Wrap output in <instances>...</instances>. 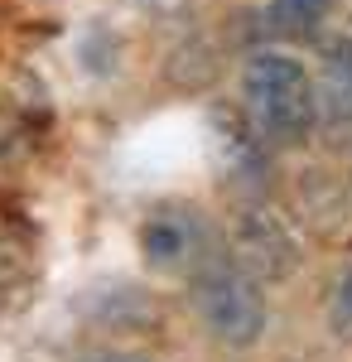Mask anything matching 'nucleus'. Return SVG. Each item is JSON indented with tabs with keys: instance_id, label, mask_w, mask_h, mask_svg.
Masks as SVG:
<instances>
[{
	"instance_id": "nucleus-8",
	"label": "nucleus",
	"mask_w": 352,
	"mask_h": 362,
	"mask_svg": "<svg viewBox=\"0 0 352 362\" xmlns=\"http://www.w3.org/2000/svg\"><path fill=\"white\" fill-rule=\"evenodd\" d=\"M107 362H150V358H136V353H111Z\"/></svg>"
},
{
	"instance_id": "nucleus-2",
	"label": "nucleus",
	"mask_w": 352,
	"mask_h": 362,
	"mask_svg": "<svg viewBox=\"0 0 352 362\" xmlns=\"http://www.w3.org/2000/svg\"><path fill=\"white\" fill-rule=\"evenodd\" d=\"M193 305L203 314L208 334L227 348H251L266 334V300L261 280L237 261H208L193 280Z\"/></svg>"
},
{
	"instance_id": "nucleus-3",
	"label": "nucleus",
	"mask_w": 352,
	"mask_h": 362,
	"mask_svg": "<svg viewBox=\"0 0 352 362\" xmlns=\"http://www.w3.org/2000/svg\"><path fill=\"white\" fill-rule=\"evenodd\" d=\"M232 247H237V266H246L256 280H285L299 266V242L295 232L266 208H251L232 227Z\"/></svg>"
},
{
	"instance_id": "nucleus-4",
	"label": "nucleus",
	"mask_w": 352,
	"mask_h": 362,
	"mask_svg": "<svg viewBox=\"0 0 352 362\" xmlns=\"http://www.w3.org/2000/svg\"><path fill=\"white\" fill-rule=\"evenodd\" d=\"M140 247H145V261H150V266L179 271V266H189L193 256L203 251V227H198V218L184 213V208H164V213H155V218L145 223Z\"/></svg>"
},
{
	"instance_id": "nucleus-6",
	"label": "nucleus",
	"mask_w": 352,
	"mask_h": 362,
	"mask_svg": "<svg viewBox=\"0 0 352 362\" xmlns=\"http://www.w3.org/2000/svg\"><path fill=\"white\" fill-rule=\"evenodd\" d=\"M328 10H333V0H271V29L290 39H314Z\"/></svg>"
},
{
	"instance_id": "nucleus-5",
	"label": "nucleus",
	"mask_w": 352,
	"mask_h": 362,
	"mask_svg": "<svg viewBox=\"0 0 352 362\" xmlns=\"http://www.w3.org/2000/svg\"><path fill=\"white\" fill-rule=\"evenodd\" d=\"M319 112L328 121H352V39H333L319 63Z\"/></svg>"
},
{
	"instance_id": "nucleus-7",
	"label": "nucleus",
	"mask_w": 352,
	"mask_h": 362,
	"mask_svg": "<svg viewBox=\"0 0 352 362\" xmlns=\"http://www.w3.org/2000/svg\"><path fill=\"white\" fill-rule=\"evenodd\" d=\"M333 324H338V329H348V324H352V271L338 280V295H333Z\"/></svg>"
},
{
	"instance_id": "nucleus-1",
	"label": "nucleus",
	"mask_w": 352,
	"mask_h": 362,
	"mask_svg": "<svg viewBox=\"0 0 352 362\" xmlns=\"http://www.w3.org/2000/svg\"><path fill=\"white\" fill-rule=\"evenodd\" d=\"M242 97L251 126L266 140H304L319 116V87L290 54H251L242 73Z\"/></svg>"
}]
</instances>
